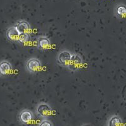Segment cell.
<instances>
[{
	"label": "cell",
	"mask_w": 126,
	"mask_h": 126,
	"mask_svg": "<svg viewBox=\"0 0 126 126\" xmlns=\"http://www.w3.org/2000/svg\"><path fill=\"white\" fill-rule=\"evenodd\" d=\"M50 41L46 37H40L37 40V48L40 49L46 50L49 48Z\"/></svg>",
	"instance_id": "9c48e42d"
},
{
	"label": "cell",
	"mask_w": 126,
	"mask_h": 126,
	"mask_svg": "<svg viewBox=\"0 0 126 126\" xmlns=\"http://www.w3.org/2000/svg\"><path fill=\"white\" fill-rule=\"evenodd\" d=\"M20 33L15 27V26H12L9 27L6 31V37L8 40L12 42H18Z\"/></svg>",
	"instance_id": "52a82bcc"
},
{
	"label": "cell",
	"mask_w": 126,
	"mask_h": 126,
	"mask_svg": "<svg viewBox=\"0 0 126 126\" xmlns=\"http://www.w3.org/2000/svg\"><path fill=\"white\" fill-rule=\"evenodd\" d=\"M83 63L82 58L78 54H73L67 68L72 71H76L80 69Z\"/></svg>",
	"instance_id": "7a4b0ae2"
},
{
	"label": "cell",
	"mask_w": 126,
	"mask_h": 126,
	"mask_svg": "<svg viewBox=\"0 0 126 126\" xmlns=\"http://www.w3.org/2000/svg\"><path fill=\"white\" fill-rule=\"evenodd\" d=\"M72 54H73L68 50L62 51L57 56V63L63 67H67L72 57Z\"/></svg>",
	"instance_id": "6da1fadb"
},
{
	"label": "cell",
	"mask_w": 126,
	"mask_h": 126,
	"mask_svg": "<svg viewBox=\"0 0 126 126\" xmlns=\"http://www.w3.org/2000/svg\"><path fill=\"white\" fill-rule=\"evenodd\" d=\"M36 112L39 116L42 117H46L51 114L52 108L48 104L46 103H41L37 106Z\"/></svg>",
	"instance_id": "5b68a950"
},
{
	"label": "cell",
	"mask_w": 126,
	"mask_h": 126,
	"mask_svg": "<svg viewBox=\"0 0 126 126\" xmlns=\"http://www.w3.org/2000/svg\"><path fill=\"white\" fill-rule=\"evenodd\" d=\"M38 126H53V125L48 120H43Z\"/></svg>",
	"instance_id": "4fadbf2b"
},
{
	"label": "cell",
	"mask_w": 126,
	"mask_h": 126,
	"mask_svg": "<svg viewBox=\"0 0 126 126\" xmlns=\"http://www.w3.org/2000/svg\"><path fill=\"white\" fill-rule=\"evenodd\" d=\"M34 115L32 111L28 110H24L21 111L19 114V121L23 124H28L33 119Z\"/></svg>",
	"instance_id": "277c9868"
},
{
	"label": "cell",
	"mask_w": 126,
	"mask_h": 126,
	"mask_svg": "<svg viewBox=\"0 0 126 126\" xmlns=\"http://www.w3.org/2000/svg\"><path fill=\"white\" fill-rule=\"evenodd\" d=\"M14 26L19 32V33H29L30 30V24L25 20H18L16 22Z\"/></svg>",
	"instance_id": "8992f818"
},
{
	"label": "cell",
	"mask_w": 126,
	"mask_h": 126,
	"mask_svg": "<svg viewBox=\"0 0 126 126\" xmlns=\"http://www.w3.org/2000/svg\"><path fill=\"white\" fill-rule=\"evenodd\" d=\"M25 67L29 72L34 73L37 71L41 67V62L37 58H32L26 62Z\"/></svg>",
	"instance_id": "3957f363"
},
{
	"label": "cell",
	"mask_w": 126,
	"mask_h": 126,
	"mask_svg": "<svg viewBox=\"0 0 126 126\" xmlns=\"http://www.w3.org/2000/svg\"><path fill=\"white\" fill-rule=\"evenodd\" d=\"M122 120L119 116H114L111 117L108 122L109 126H121Z\"/></svg>",
	"instance_id": "8fae6325"
},
{
	"label": "cell",
	"mask_w": 126,
	"mask_h": 126,
	"mask_svg": "<svg viewBox=\"0 0 126 126\" xmlns=\"http://www.w3.org/2000/svg\"><path fill=\"white\" fill-rule=\"evenodd\" d=\"M115 14L117 17H123L126 16V6L122 4L117 5L115 9Z\"/></svg>",
	"instance_id": "30bf717a"
},
{
	"label": "cell",
	"mask_w": 126,
	"mask_h": 126,
	"mask_svg": "<svg viewBox=\"0 0 126 126\" xmlns=\"http://www.w3.org/2000/svg\"><path fill=\"white\" fill-rule=\"evenodd\" d=\"M29 40H30V35H29V33H20L18 43H26V42H27Z\"/></svg>",
	"instance_id": "7c38bea8"
},
{
	"label": "cell",
	"mask_w": 126,
	"mask_h": 126,
	"mask_svg": "<svg viewBox=\"0 0 126 126\" xmlns=\"http://www.w3.org/2000/svg\"><path fill=\"white\" fill-rule=\"evenodd\" d=\"M12 69V65L9 61L3 60L0 62V76L4 77L8 75Z\"/></svg>",
	"instance_id": "ba28073f"
}]
</instances>
